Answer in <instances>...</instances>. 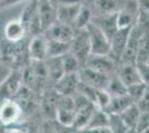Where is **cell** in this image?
<instances>
[{"label": "cell", "mask_w": 149, "mask_h": 133, "mask_svg": "<svg viewBox=\"0 0 149 133\" xmlns=\"http://www.w3.org/2000/svg\"><path fill=\"white\" fill-rule=\"evenodd\" d=\"M29 57L30 61H45L48 59V45L45 34L31 37L29 40Z\"/></svg>", "instance_id": "cell-14"}, {"label": "cell", "mask_w": 149, "mask_h": 133, "mask_svg": "<svg viewBox=\"0 0 149 133\" xmlns=\"http://www.w3.org/2000/svg\"><path fill=\"white\" fill-rule=\"evenodd\" d=\"M120 115H121L123 120L125 121V123L127 124V127H136L139 115H140V110L138 109L136 103H134L128 109H126L124 112H121Z\"/></svg>", "instance_id": "cell-29"}, {"label": "cell", "mask_w": 149, "mask_h": 133, "mask_svg": "<svg viewBox=\"0 0 149 133\" xmlns=\"http://www.w3.org/2000/svg\"><path fill=\"white\" fill-rule=\"evenodd\" d=\"M3 37L11 42H20L28 36L25 23L20 19H13L8 21L3 28Z\"/></svg>", "instance_id": "cell-15"}, {"label": "cell", "mask_w": 149, "mask_h": 133, "mask_svg": "<svg viewBox=\"0 0 149 133\" xmlns=\"http://www.w3.org/2000/svg\"><path fill=\"white\" fill-rule=\"evenodd\" d=\"M146 63H149V60H148V62H146Z\"/></svg>", "instance_id": "cell-42"}, {"label": "cell", "mask_w": 149, "mask_h": 133, "mask_svg": "<svg viewBox=\"0 0 149 133\" xmlns=\"http://www.w3.org/2000/svg\"><path fill=\"white\" fill-rule=\"evenodd\" d=\"M24 83L32 91L40 94L47 88H51L49 83L48 70L45 61H30L22 69Z\"/></svg>", "instance_id": "cell-1"}, {"label": "cell", "mask_w": 149, "mask_h": 133, "mask_svg": "<svg viewBox=\"0 0 149 133\" xmlns=\"http://www.w3.org/2000/svg\"><path fill=\"white\" fill-rule=\"evenodd\" d=\"M39 18L44 32L54 25L57 20V8L51 5L49 0H39Z\"/></svg>", "instance_id": "cell-16"}, {"label": "cell", "mask_w": 149, "mask_h": 133, "mask_svg": "<svg viewBox=\"0 0 149 133\" xmlns=\"http://www.w3.org/2000/svg\"><path fill=\"white\" fill-rule=\"evenodd\" d=\"M109 129L112 133H125L128 130V127L120 114L111 113L109 114Z\"/></svg>", "instance_id": "cell-31"}, {"label": "cell", "mask_w": 149, "mask_h": 133, "mask_svg": "<svg viewBox=\"0 0 149 133\" xmlns=\"http://www.w3.org/2000/svg\"><path fill=\"white\" fill-rule=\"evenodd\" d=\"M149 60V30H146L141 34L138 47L137 63H146Z\"/></svg>", "instance_id": "cell-26"}, {"label": "cell", "mask_w": 149, "mask_h": 133, "mask_svg": "<svg viewBox=\"0 0 149 133\" xmlns=\"http://www.w3.org/2000/svg\"><path fill=\"white\" fill-rule=\"evenodd\" d=\"M125 133H139L136 127H128V130Z\"/></svg>", "instance_id": "cell-40"}, {"label": "cell", "mask_w": 149, "mask_h": 133, "mask_svg": "<svg viewBox=\"0 0 149 133\" xmlns=\"http://www.w3.org/2000/svg\"><path fill=\"white\" fill-rule=\"evenodd\" d=\"M148 127H149V111L140 112L139 119H138V122H137L136 129L138 130V132L141 133L143 130H146Z\"/></svg>", "instance_id": "cell-34"}, {"label": "cell", "mask_w": 149, "mask_h": 133, "mask_svg": "<svg viewBox=\"0 0 149 133\" xmlns=\"http://www.w3.org/2000/svg\"><path fill=\"white\" fill-rule=\"evenodd\" d=\"M106 90L111 94V96H120V95L128 94V87L120 80V78L117 74L111 76Z\"/></svg>", "instance_id": "cell-27"}, {"label": "cell", "mask_w": 149, "mask_h": 133, "mask_svg": "<svg viewBox=\"0 0 149 133\" xmlns=\"http://www.w3.org/2000/svg\"><path fill=\"white\" fill-rule=\"evenodd\" d=\"M70 52L76 56L84 68L87 58L91 54V43L87 28L76 31L74 39L70 42Z\"/></svg>", "instance_id": "cell-4"}, {"label": "cell", "mask_w": 149, "mask_h": 133, "mask_svg": "<svg viewBox=\"0 0 149 133\" xmlns=\"http://www.w3.org/2000/svg\"><path fill=\"white\" fill-rule=\"evenodd\" d=\"M17 54V43L11 42L6 38L0 40V63L13 67Z\"/></svg>", "instance_id": "cell-20"}, {"label": "cell", "mask_w": 149, "mask_h": 133, "mask_svg": "<svg viewBox=\"0 0 149 133\" xmlns=\"http://www.w3.org/2000/svg\"><path fill=\"white\" fill-rule=\"evenodd\" d=\"M96 108L97 107H96V104L93 102H89V103L82 105L80 108L76 109V118H74V122L71 129L76 132L85 129L88 125V123L91 119L93 111H95Z\"/></svg>", "instance_id": "cell-18"}, {"label": "cell", "mask_w": 149, "mask_h": 133, "mask_svg": "<svg viewBox=\"0 0 149 133\" xmlns=\"http://www.w3.org/2000/svg\"><path fill=\"white\" fill-rule=\"evenodd\" d=\"M109 127V114L106 112L105 110L100 108L95 109L93 113V116L89 121L88 125L86 127H90V129H93V127ZM85 127V129H86Z\"/></svg>", "instance_id": "cell-25"}, {"label": "cell", "mask_w": 149, "mask_h": 133, "mask_svg": "<svg viewBox=\"0 0 149 133\" xmlns=\"http://www.w3.org/2000/svg\"><path fill=\"white\" fill-rule=\"evenodd\" d=\"M46 65H47V70H48L50 87L52 88L54 84L66 73L65 69H63V64H62V57L48 58L46 60Z\"/></svg>", "instance_id": "cell-21"}, {"label": "cell", "mask_w": 149, "mask_h": 133, "mask_svg": "<svg viewBox=\"0 0 149 133\" xmlns=\"http://www.w3.org/2000/svg\"><path fill=\"white\" fill-rule=\"evenodd\" d=\"M24 118V110L15 99L3 100L0 104V122L5 127H11Z\"/></svg>", "instance_id": "cell-6"}, {"label": "cell", "mask_w": 149, "mask_h": 133, "mask_svg": "<svg viewBox=\"0 0 149 133\" xmlns=\"http://www.w3.org/2000/svg\"><path fill=\"white\" fill-rule=\"evenodd\" d=\"M60 95L54 88H47L40 93L39 98V113L47 121H56L57 105Z\"/></svg>", "instance_id": "cell-5"}, {"label": "cell", "mask_w": 149, "mask_h": 133, "mask_svg": "<svg viewBox=\"0 0 149 133\" xmlns=\"http://www.w3.org/2000/svg\"><path fill=\"white\" fill-rule=\"evenodd\" d=\"M80 82L79 72H69L57 81L52 88L59 95H74L77 92L78 84Z\"/></svg>", "instance_id": "cell-12"}, {"label": "cell", "mask_w": 149, "mask_h": 133, "mask_svg": "<svg viewBox=\"0 0 149 133\" xmlns=\"http://www.w3.org/2000/svg\"><path fill=\"white\" fill-rule=\"evenodd\" d=\"M137 67L141 76L143 82L149 85V63H137Z\"/></svg>", "instance_id": "cell-36"}, {"label": "cell", "mask_w": 149, "mask_h": 133, "mask_svg": "<svg viewBox=\"0 0 149 133\" xmlns=\"http://www.w3.org/2000/svg\"><path fill=\"white\" fill-rule=\"evenodd\" d=\"M47 45H48V58L62 57L70 51V42L47 39Z\"/></svg>", "instance_id": "cell-24"}, {"label": "cell", "mask_w": 149, "mask_h": 133, "mask_svg": "<svg viewBox=\"0 0 149 133\" xmlns=\"http://www.w3.org/2000/svg\"><path fill=\"white\" fill-rule=\"evenodd\" d=\"M127 1L128 0H96L93 8L96 13H117L124 8Z\"/></svg>", "instance_id": "cell-22"}, {"label": "cell", "mask_w": 149, "mask_h": 133, "mask_svg": "<svg viewBox=\"0 0 149 133\" xmlns=\"http://www.w3.org/2000/svg\"><path fill=\"white\" fill-rule=\"evenodd\" d=\"M147 88H148V85L145 82H138L135 84H131L128 87V95L132 99V101L137 103L146 93Z\"/></svg>", "instance_id": "cell-32"}, {"label": "cell", "mask_w": 149, "mask_h": 133, "mask_svg": "<svg viewBox=\"0 0 149 133\" xmlns=\"http://www.w3.org/2000/svg\"><path fill=\"white\" fill-rule=\"evenodd\" d=\"M138 109L140 110V112H146L149 111V85L147 88L146 93L143 94V96L136 103Z\"/></svg>", "instance_id": "cell-35"}, {"label": "cell", "mask_w": 149, "mask_h": 133, "mask_svg": "<svg viewBox=\"0 0 149 133\" xmlns=\"http://www.w3.org/2000/svg\"><path fill=\"white\" fill-rule=\"evenodd\" d=\"M76 29L74 25L63 23L61 21L57 20L54 25H51L44 32L45 37L51 40H58V41H63V42H71L76 34Z\"/></svg>", "instance_id": "cell-9"}, {"label": "cell", "mask_w": 149, "mask_h": 133, "mask_svg": "<svg viewBox=\"0 0 149 133\" xmlns=\"http://www.w3.org/2000/svg\"><path fill=\"white\" fill-rule=\"evenodd\" d=\"M22 1H26V0H1V2H0V9L15 6V5H17L19 2H22Z\"/></svg>", "instance_id": "cell-38"}, {"label": "cell", "mask_w": 149, "mask_h": 133, "mask_svg": "<svg viewBox=\"0 0 149 133\" xmlns=\"http://www.w3.org/2000/svg\"><path fill=\"white\" fill-rule=\"evenodd\" d=\"M141 133H149V127H148V129H146V130H143Z\"/></svg>", "instance_id": "cell-41"}, {"label": "cell", "mask_w": 149, "mask_h": 133, "mask_svg": "<svg viewBox=\"0 0 149 133\" xmlns=\"http://www.w3.org/2000/svg\"><path fill=\"white\" fill-rule=\"evenodd\" d=\"M117 76L127 87L135 83L143 82L137 63H119Z\"/></svg>", "instance_id": "cell-17"}, {"label": "cell", "mask_w": 149, "mask_h": 133, "mask_svg": "<svg viewBox=\"0 0 149 133\" xmlns=\"http://www.w3.org/2000/svg\"><path fill=\"white\" fill-rule=\"evenodd\" d=\"M62 64H63V69H65L66 73H69V72H79L81 68H82L80 61L70 51H69L68 53H66L65 56H62Z\"/></svg>", "instance_id": "cell-30"}, {"label": "cell", "mask_w": 149, "mask_h": 133, "mask_svg": "<svg viewBox=\"0 0 149 133\" xmlns=\"http://www.w3.org/2000/svg\"><path fill=\"white\" fill-rule=\"evenodd\" d=\"M79 74H80V80L82 82L87 83L95 89H107L109 81L111 79L110 76L102 73V72H98L87 67L81 68Z\"/></svg>", "instance_id": "cell-13"}, {"label": "cell", "mask_w": 149, "mask_h": 133, "mask_svg": "<svg viewBox=\"0 0 149 133\" xmlns=\"http://www.w3.org/2000/svg\"><path fill=\"white\" fill-rule=\"evenodd\" d=\"M76 133H112V131L108 127H86V129H82L80 131H77Z\"/></svg>", "instance_id": "cell-37"}, {"label": "cell", "mask_w": 149, "mask_h": 133, "mask_svg": "<svg viewBox=\"0 0 149 133\" xmlns=\"http://www.w3.org/2000/svg\"><path fill=\"white\" fill-rule=\"evenodd\" d=\"M87 30L91 43V54H109L111 42L105 32L93 22L87 25Z\"/></svg>", "instance_id": "cell-7"}, {"label": "cell", "mask_w": 149, "mask_h": 133, "mask_svg": "<svg viewBox=\"0 0 149 133\" xmlns=\"http://www.w3.org/2000/svg\"><path fill=\"white\" fill-rule=\"evenodd\" d=\"M132 27H128V28H120L118 31L113 34L110 42H111V47H110V52L109 56L117 62L120 63V60L123 57L125 49L128 43V39L130 36V32Z\"/></svg>", "instance_id": "cell-10"}, {"label": "cell", "mask_w": 149, "mask_h": 133, "mask_svg": "<svg viewBox=\"0 0 149 133\" xmlns=\"http://www.w3.org/2000/svg\"><path fill=\"white\" fill-rule=\"evenodd\" d=\"M76 118L74 95H60L57 105L56 122L62 127H71Z\"/></svg>", "instance_id": "cell-3"}, {"label": "cell", "mask_w": 149, "mask_h": 133, "mask_svg": "<svg viewBox=\"0 0 149 133\" xmlns=\"http://www.w3.org/2000/svg\"><path fill=\"white\" fill-rule=\"evenodd\" d=\"M6 133H28L26 129H20V127H9L6 131Z\"/></svg>", "instance_id": "cell-39"}, {"label": "cell", "mask_w": 149, "mask_h": 133, "mask_svg": "<svg viewBox=\"0 0 149 133\" xmlns=\"http://www.w3.org/2000/svg\"><path fill=\"white\" fill-rule=\"evenodd\" d=\"M118 65L119 63H117L109 54H90L85 62V67L110 76L117 74Z\"/></svg>", "instance_id": "cell-8"}, {"label": "cell", "mask_w": 149, "mask_h": 133, "mask_svg": "<svg viewBox=\"0 0 149 133\" xmlns=\"http://www.w3.org/2000/svg\"><path fill=\"white\" fill-rule=\"evenodd\" d=\"M93 17V13L91 11V8H89L87 6L81 7L80 11L78 13L77 18H76V21L74 23V27L76 30H79V29H85L87 28V25L91 22Z\"/></svg>", "instance_id": "cell-28"}, {"label": "cell", "mask_w": 149, "mask_h": 133, "mask_svg": "<svg viewBox=\"0 0 149 133\" xmlns=\"http://www.w3.org/2000/svg\"><path fill=\"white\" fill-rule=\"evenodd\" d=\"M111 94L106 89H97L96 98H95V104L98 108L105 109L109 104V102L111 101Z\"/></svg>", "instance_id": "cell-33"}, {"label": "cell", "mask_w": 149, "mask_h": 133, "mask_svg": "<svg viewBox=\"0 0 149 133\" xmlns=\"http://www.w3.org/2000/svg\"><path fill=\"white\" fill-rule=\"evenodd\" d=\"M82 3H71V5H60L57 8V19L63 23L74 25L76 18L80 11Z\"/></svg>", "instance_id": "cell-19"}, {"label": "cell", "mask_w": 149, "mask_h": 133, "mask_svg": "<svg viewBox=\"0 0 149 133\" xmlns=\"http://www.w3.org/2000/svg\"><path fill=\"white\" fill-rule=\"evenodd\" d=\"M24 85L25 83L22 78V69L11 68L8 76L0 83V101L13 99Z\"/></svg>", "instance_id": "cell-2"}, {"label": "cell", "mask_w": 149, "mask_h": 133, "mask_svg": "<svg viewBox=\"0 0 149 133\" xmlns=\"http://www.w3.org/2000/svg\"><path fill=\"white\" fill-rule=\"evenodd\" d=\"M135 102L132 101V99L128 94L120 95V96H112L109 104L102 110H105L108 114H120L121 112H124L126 109H128L130 105H132Z\"/></svg>", "instance_id": "cell-23"}, {"label": "cell", "mask_w": 149, "mask_h": 133, "mask_svg": "<svg viewBox=\"0 0 149 133\" xmlns=\"http://www.w3.org/2000/svg\"><path fill=\"white\" fill-rule=\"evenodd\" d=\"M117 13H96L93 14L91 20V22L105 32V34L110 40L113 34L119 30Z\"/></svg>", "instance_id": "cell-11"}]
</instances>
